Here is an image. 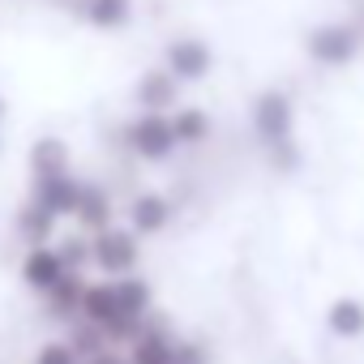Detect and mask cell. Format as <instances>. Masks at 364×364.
<instances>
[{
	"label": "cell",
	"mask_w": 364,
	"mask_h": 364,
	"mask_svg": "<svg viewBox=\"0 0 364 364\" xmlns=\"http://www.w3.org/2000/svg\"><path fill=\"white\" fill-rule=\"evenodd\" d=\"M31 364H82V360L73 355V347H69L65 338H43V343L35 347Z\"/></svg>",
	"instance_id": "obj_24"
},
{
	"label": "cell",
	"mask_w": 364,
	"mask_h": 364,
	"mask_svg": "<svg viewBox=\"0 0 364 364\" xmlns=\"http://www.w3.org/2000/svg\"><path fill=\"white\" fill-rule=\"evenodd\" d=\"M171 116V133H176V146L180 150H202L210 137H215V116L206 107H193V103H180Z\"/></svg>",
	"instance_id": "obj_14"
},
{
	"label": "cell",
	"mask_w": 364,
	"mask_h": 364,
	"mask_svg": "<svg viewBox=\"0 0 364 364\" xmlns=\"http://www.w3.org/2000/svg\"><path fill=\"white\" fill-rule=\"evenodd\" d=\"M65 274V262L52 245H39V249H22V262H18V279L31 296H48L56 287V279Z\"/></svg>",
	"instance_id": "obj_12"
},
{
	"label": "cell",
	"mask_w": 364,
	"mask_h": 364,
	"mask_svg": "<svg viewBox=\"0 0 364 364\" xmlns=\"http://www.w3.org/2000/svg\"><path fill=\"white\" fill-rule=\"evenodd\" d=\"M48 5H56L60 14H82V5H86V0H48Z\"/></svg>",
	"instance_id": "obj_26"
},
{
	"label": "cell",
	"mask_w": 364,
	"mask_h": 364,
	"mask_svg": "<svg viewBox=\"0 0 364 364\" xmlns=\"http://www.w3.org/2000/svg\"><path fill=\"white\" fill-rule=\"evenodd\" d=\"M86 270H65L60 279H56V287L48 291V296H39L43 300V317L52 321V326H69L73 317H77V309H82V296H86Z\"/></svg>",
	"instance_id": "obj_13"
},
{
	"label": "cell",
	"mask_w": 364,
	"mask_h": 364,
	"mask_svg": "<svg viewBox=\"0 0 364 364\" xmlns=\"http://www.w3.org/2000/svg\"><path fill=\"white\" fill-rule=\"evenodd\" d=\"M364 52V31L347 18H334V22H317L304 31V56L317 65V69H347L355 65Z\"/></svg>",
	"instance_id": "obj_1"
},
{
	"label": "cell",
	"mask_w": 364,
	"mask_h": 364,
	"mask_svg": "<svg viewBox=\"0 0 364 364\" xmlns=\"http://www.w3.org/2000/svg\"><path fill=\"white\" fill-rule=\"evenodd\" d=\"M52 249L60 253L65 270H90V236L77 228V232H56Z\"/></svg>",
	"instance_id": "obj_21"
},
{
	"label": "cell",
	"mask_w": 364,
	"mask_h": 364,
	"mask_svg": "<svg viewBox=\"0 0 364 364\" xmlns=\"http://www.w3.org/2000/svg\"><path fill=\"white\" fill-rule=\"evenodd\" d=\"M82 180L77 171H65V176H52V180H39V185H31V193L56 215V219H73L77 210V193H82Z\"/></svg>",
	"instance_id": "obj_15"
},
{
	"label": "cell",
	"mask_w": 364,
	"mask_h": 364,
	"mask_svg": "<svg viewBox=\"0 0 364 364\" xmlns=\"http://www.w3.org/2000/svg\"><path fill=\"white\" fill-rule=\"evenodd\" d=\"M56 232H60V219L35 198V193H26L18 206H14V240L22 245V249H39V245H52L56 240Z\"/></svg>",
	"instance_id": "obj_9"
},
{
	"label": "cell",
	"mask_w": 364,
	"mask_h": 364,
	"mask_svg": "<svg viewBox=\"0 0 364 364\" xmlns=\"http://www.w3.org/2000/svg\"><path fill=\"white\" fill-rule=\"evenodd\" d=\"M90 270L103 279H120V274L141 270V236L120 228V223L95 232L90 236Z\"/></svg>",
	"instance_id": "obj_4"
},
{
	"label": "cell",
	"mask_w": 364,
	"mask_h": 364,
	"mask_svg": "<svg viewBox=\"0 0 364 364\" xmlns=\"http://www.w3.org/2000/svg\"><path fill=\"white\" fill-rule=\"evenodd\" d=\"M5 120H9V99L0 95V129H5Z\"/></svg>",
	"instance_id": "obj_27"
},
{
	"label": "cell",
	"mask_w": 364,
	"mask_h": 364,
	"mask_svg": "<svg viewBox=\"0 0 364 364\" xmlns=\"http://www.w3.org/2000/svg\"><path fill=\"white\" fill-rule=\"evenodd\" d=\"M77 317L95 321L99 330H107V326L120 317V309H116V291H112V279L86 283V296H82V309H77Z\"/></svg>",
	"instance_id": "obj_19"
},
{
	"label": "cell",
	"mask_w": 364,
	"mask_h": 364,
	"mask_svg": "<svg viewBox=\"0 0 364 364\" xmlns=\"http://www.w3.org/2000/svg\"><path fill=\"white\" fill-rule=\"evenodd\" d=\"M69 347H73V355L77 360H90L95 351H103L107 347V334L95 326V321H86V317H73L69 326H65V334H60Z\"/></svg>",
	"instance_id": "obj_20"
},
{
	"label": "cell",
	"mask_w": 364,
	"mask_h": 364,
	"mask_svg": "<svg viewBox=\"0 0 364 364\" xmlns=\"http://www.w3.org/2000/svg\"><path fill=\"white\" fill-rule=\"evenodd\" d=\"M167 73H176L180 86H198L215 73V48L198 35H176L163 43V60H159Z\"/></svg>",
	"instance_id": "obj_5"
},
{
	"label": "cell",
	"mask_w": 364,
	"mask_h": 364,
	"mask_svg": "<svg viewBox=\"0 0 364 364\" xmlns=\"http://www.w3.org/2000/svg\"><path fill=\"white\" fill-rule=\"evenodd\" d=\"M112 291H116V309H120V317H137V321H141V317L154 309V287H150V279H146L141 270L112 279Z\"/></svg>",
	"instance_id": "obj_18"
},
{
	"label": "cell",
	"mask_w": 364,
	"mask_h": 364,
	"mask_svg": "<svg viewBox=\"0 0 364 364\" xmlns=\"http://www.w3.org/2000/svg\"><path fill=\"white\" fill-rule=\"evenodd\" d=\"M120 150L133 154L137 163H167L180 146L171 133V116L167 112H133L120 124Z\"/></svg>",
	"instance_id": "obj_2"
},
{
	"label": "cell",
	"mask_w": 364,
	"mask_h": 364,
	"mask_svg": "<svg viewBox=\"0 0 364 364\" xmlns=\"http://www.w3.org/2000/svg\"><path fill=\"white\" fill-rule=\"evenodd\" d=\"M249 129H253V137H257L262 150L291 141L296 137V103H291V95L279 90V86L257 90L249 99Z\"/></svg>",
	"instance_id": "obj_3"
},
{
	"label": "cell",
	"mask_w": 364,
	"mask_h": 364,
	"mask_svg": "<svg viewBox=\"0 0 364 364\" xmlns=\"http://www.w3.org/2000/svg\"><path fill=\"white\" fill-rule=\"evenodd\" d=\"M133 14H137L133 0H86L77 18H82L90 31H99V35H120V31L133 22Z\"/></svg>",
	"instance_id": "obj_17"
},
{
	"label": "cell",
	"mask_w": 364,
	"mask_h": 364,
	"mask_svg": "<svg viewBox=\"0 0 364 364\" xmlns=\"http://www.w3.org/2000/svg\"><path fill=\"white\" fill-rule=\"evenodd\" d=\"M116 219H120V202H116V193L103 185V180H82V193H77L73 223H77L86 236H95V232L112 228Z\"/></svg>",
	"instance_id": "obj_10"
},
{
	"label": "cell",
	"mask_w": 364,
	"mask_h": 364,
	"mask_svg": "<svg viewBox=\"0 0 364 364\" xmlns=\"http://www.w3.org/2000/svg\"><path fill=\"white\" fill-rule=\"evenodd\" d=\"M171 338H176L171 317H163V309H150L141 317V334L124 347V355L129 364H171Z\"/></svg>",
	"instance_id": "obj_8"
},
{
	"label": "cell",
	"mask_w": 364,
	"mask_h": 364,
	"mask_svg": "<svg viewBox=\"0 0 364 364\" xmlns=\"http://www.w3.org/2000/svg\"><path fill=\"white\" fill-rule=\"evenodd\" d=\"M82 364H129V355H124L120 347H103V351H95V355L82 360Z\"/></svg>",
	"instance_id": "obj_25"
},
{
	"label": "cell",
	"mask_w": 364,
	"mask_h": 364,
	"mask_svg": "<svg viewBox=\"0 0 364 364\" xmlns=\"http://www.w3.org/2000/svg\"><path fill=\"white\" fill-rule=\"evenodd\" d=\"M266 159H270V167H274L279 176H296V171L304 167L300 137H291V141H283V146H270V150H266Z\"/></svg>",
	"instance_id": "obj_23"
},
{
	"label": "cell",
	"mask_w": 364,
	"mask_h": 364,
	"mask_svg": "<svg viewBox=\"0 0 364 364\" xmlns=\"http://www.w3.org/2000/svg\"><path fill=\"white\" fill-rule=\"evenodd\" d=\"M0 154H5V137H0Z\"/></svg>",
	"instance_id": "obj_28"
},
{
	"label": "cell",
	"mask_w": 364,
	"mask_h": 364,
	"mask_svg": "<svg viewBox=\"0 0 364 364\" xmlns=\"http://www.w3.org/2000/svg\"><path fill=\"white\" fill-rule=\"evenodd\" d=\"M120 215H124V228H129V232H137L141 240H154V236H163V232L171 228L176 202H171L167 193H159V189H133V193L124 198Z\"/></svg>",
	"instance_id": "obj_6"
},
{
	"label": "cell",
	"mask_w": 364,
	"mask_h": 364,
	"mask_svg": "<svg viewBox=\"0 0 364 364\" xmlns=\"http://www.w3.org/2000/svg\"><path fill=\"white\" fill-rule=\"evenodd\" d=\"M73 171V150L65 137L56 133H39L31 146H26V176L31 185H39V180H52V176H65Z\"/></svg>",
	"instance_id": "obj_11"
},
{
	"label": "cell",
	"mask_w": 364,
	"mask_h": 364,
	"mask_svg": "<svg viewBox=\"0 0 364 364\" xmlns=\"http://www.w3.org/2000/svg\"><path fill=\"white\" fill-rule=\"evenodd\" d=\"M171 364H215V351H210V343H202V338L176 334V338H171Z\"/></svg>",
	"instance_id": "obj_22"
},
{
	"label": "cell",
	"mask_w": 364,
	"mask_h": 364,
	"mask_svg": "<svg viewBox=\"0 0 364 364\" xmlns=\"http://www.w3.org/2000/svg\"><path fill=\"white\" fill-rule=\"evenodd\" d=\"M321 317H326V330H330L338 343L364 338V300H360V296H334Z\"/></svg>",
	"instance_id": "obj_16"
},
{
	"label": "cell",
	"mask_w": 364,
	"mask_h": 364,
	"mask_svg": "<svg viewBox=\"0 0 364 364\" xmlns=\"http://www.w3.org/2000/svg\"><path fill=\"white\" fill-rule=\"evenodd\" d=\"M180 95H185V86L176 82V73H167L163 65H150L133 77V112H176L180 107Z\"/></svg>",
	"instance_id": "obj_7"
}]
</instances>
